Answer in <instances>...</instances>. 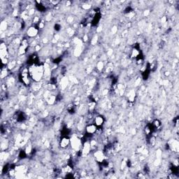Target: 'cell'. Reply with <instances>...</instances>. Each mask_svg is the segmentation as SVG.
I'll list each match as a JSON object with an SVG mask.
<instances>
[{"mask_svg":"<svg viewBox=\"0 0 179 179\" xmlns=\"http://www.w3.org/2000/svg\"><path fill=\"white\" fill-rule=\"evenodd\" d=\"M104 68V64L103 62L99 61V62H98L97 63L96 69H97V70L99 71V72H101V71Z\"/></svg>","mask_w":179,"mask_h":179,"instance_id":"cell-7","label":"cell"},{"mask_svg":"<svg viewBox=\"0 0 179 179\" xmlns=\"http://www.w3.org/2000/svg\"><path fill=\"white\" fill-rule=\"evenodd\" d=\"M97 129V127L94 123L87 124V125L85 127V131L87 134L90 135H94L96 134Z\"/></svg>","mask_w":179,"mask_h":179,"instance_id":"cell-3","label":"cell"},{"mask_svg":"<svg viewBox=\"0 0 179 179\" xmlns=\"http://www.w3.org/2000/svg\"><path fill=\"white\" fill-rule=\"evenodd\" d=\"M69 85V79L67 77H63V78H62L61 80H60V88H61L62 90H65L66 87H67V86H68Z\"/></svg>","mask_w":179,"mask_h":179,"instance_id":"cell-6","label":"cell"},{"mask_svg":"<svg viewBox=\"0 0 179 179\" xmlns=\"http://www.w3.org/2000/svg\"><path fill=\"white\" fill-rule=\"evenodd\" d=\"M104 123V119L101 115H97L94 118V124L97 127H101Z\"/></svg>","mask_w":179,"mask_h":179,"instance_id":"cell-5","label":"cell"},{"mask_svg":"<svg viewBox=\"0 0 179 179\" xmlns=\"http://www.w3.org/2000/svg\"><path fill=\"white\" fill-rule=\"evenodd\" d=\"M38 33H39V30L35 27H30L26 32L27 35L30 38L35 37L36 36L38 35Z\"/></svg>","mask_w":179,"mask_h":179,"instance_id":"cell-4","label":"cell"},{"mask_svg":"<svg viewBox=\"0 0 179 179\" xmlns=\"http://www.w3.org/2000/svg\"><path fill=\"white\" fill-rule=\"evenodd\" d=\"M70 145V139L67 136H63L59 141V146L62 149H67Z\"/></svg>","mask_w":179,"mask_h":179,"instance_id":"cell-2","label":"cell"},{"mask_svg":"<svg viewBox=\"0 0 179 179\" xmlns=\"http://www.w3.org/2000/svg\"><path fill=\"white\" fill-rule=\"evenodd\" d=\"M93 157L94 158L96 162H102L105 160V155L104 153L102 152L100 150H96L95 151H94L93 153Z\"/></svg>","mask_w":179,"mask_h":179,"instance_id":"cell-1","label":"cell"}]
</instances>
